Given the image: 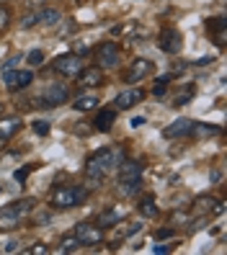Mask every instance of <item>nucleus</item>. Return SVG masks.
Wrapping results in <instances>:
<instances>
[{"label":"nucleus","mask_w":227,"mask_h":255,"mask_svg":"<svg viewBox=\"0 0 227 255\" xmlns=\"http://www.w3.org/2000/svg\"><path fill=\"white\" fill-rule=\"evenodd\" d=\"M122 160H124L122 149H106L103 147V149H98V152H93L85 160V178L88 181H101V178Z\"/></svg>","instance_id":"f257e3e1"},{"label":"nucleus","mask_w":227,"mask_h":255,"mask_svg":"<svg viewBox=\"0 0 227 255\" xmlns=\"http://www.w3.org/2000/svg\"><path fill=\"white\" fill-rule=\"evenodd\" d=\"M85 199H88V191L83 186H57L52 191L49 204L54 209H75V206L85 204Z\"/></svg>","instance_id":"f03ea898"},{"label":"nucleus","mask_w":227,"mask_h":255,"mask_svg":"<svg viewBox=\"0 0 227 255\" xmlns=\"http://www.w3.org/2000/svg\"><path fill=\"white\" fill-rule=\"evenodd\" d=\"M72 235L78 237L80 245H101V243H103V227H98V224H93V222L75 224Z\"/></svg>","instance_id":"7ed1b4c3"},{"label":"nucleus","mask_w":227,"mask_h":255,"mask_svg":"<svg viewBox=\"0 0 227 255\" xmlns=\"http://www.w3.org/2000/svg\"><path fill=\"white\" fill-rule=\"evenodd\" d=\"M65 101H70V91H67V85L65 83H52L44 88V93L39 98L41 106H47V109H54V106H62Z\"/></svg>","instance_id":"20e7f679"},{"label":"nucleus","mask_w":227,"mask_h":255,"mask_svg":"<svg viewBox=\"0 0 227 255\" xmlns=\"http://www.w3.org/2000/svg\"><path fill=\"white\" fill-rule=\"evenodd\" d=\"M96 59H98V67H106V70H111L119 65V59H122V52H119V47L114 41H101L98 47L93 49Z\"/></svg>","instance_id":"39448f33"},{"label":"nucleus","mask_w":227,"mask_h":255,"mask_svg":"<svg viewBox=\"0 0 227 255\" xmlns=\"http://www.w3.org/2000/svg\"><path fill=\"white\" fill-rule=\"evenodd\" d=\"M54 70L59 72V75H67V78H75L80 70H83V59L75 54V52H70V54H59L57 59H54Z\"/></svg>","instance_id":"423d86ee"},{"label":"nucleus","mask_w":227,"mask_h":255,"mask_svg":"<svg viewBox=\"0 0 227 255\" xmlns=\"http://www.w3.org/2000/svg\"><path fill=\"white\" fill-rule=\"evenodd\" d=\"M150 70H153V62H150V59H145V57H137V59H132V62H129L124 80H127L129 85H134V83L145 80L147 75H150Z\"/></svg>","instance_id":"0eeeda50"},{"label":"nucleus","mask_w":227,"mask_h":255,"mask_svg":"<svg viewBox=\"0 0 227 255\" xmlns=\"http://www.w3.org/2000/svg\"><path fill=\"white\" fill-rule=\"evenodd\" d=\"M160 49L168 52V54H178L184 49V41H181V34L176 28H163L160 31Z\"/></svg>","instance_id":"6e6552de"},{"label":"nucleus","mask_w":227,"mask_h":255,"mask_svg":"<svg viewBox=\"0 0 227 255\" xmlns=\"http://www.w3.org/2000/svg\"><path fill=\"white\" fill-rule=\"evenodd\" d=\"M78 78H80V85L83 88H101L103 80H106V75H103V67H83L78 72Z\"/></svg>","instance_id":"1a4fd4ad"},{"label":"nucleus","mask_w":227,"mask_h":255,"mask_svg":"<svg viewBox=\"0 0 227 255\" xmlns=\"http://www.w3.org/2000/svg\"><path fill=\"white\" fill-rule=\"evenodd\" d=\"M140 178H142V165L137 160H122L119 162V183L140 181Z\"/></svg>","instance_id":"9d476101"},{"label":"nucleus","mask_w":227,"mask_h":255,"mask_svg":"<svg viewBox=\"0 0 227 255\" xmlns=\"http://www.w3.org/2000/svg\"><path fill=\"white\" fill-rule=\"evenodd\" d=\"M145 98V91L142 88H127V91H122L116 96V109H132V106H137V103Z\"/></svg>","instance_id":"9b49d317"},{"label":"nucleus","mask_w":227,"mask_h":255,"mask_svg":"<svg viewBox=\"0 0 227 255\" xmlns=\"http://www.w3.org/2000/svg\"><path fill=\"white\" fill-rule=\"evenodd\" d=\"M189 129H191V119H176V122H171L163 129V137L165 139H181V137H189Z\"/></svg>","instance_id":"f8f14e48"},{"label":"nucleus","mask_w":227,"mask_h":255,"mask_svg":"<svg viewBox=\"0 0 227 255\" xmlns=\"http://www.w3.org/2000/svg\"><path fill=\"white\" fill-rule=\"evenodd\" d=\"M114 122H116V111H114V109H103V111H98V114H96L93 127H96L98 131H111Z\"/></svg>","instance_id":"ddd939ff"},{"label":"nucleus","mask_w":227,"mask_h":255,"mask_svg":"<svg viewBox=\"0 0 227 255\" xmlns=\"http://www.w3.org/2000/svg\"><path fill=\"white\" fill-rule=\"evenodd\" d=\"M189 134L194 139H204V137H215V134H220V127L215 124H202V122H191V129Z\"/></svg>","instance_id":"4468645a"},{"label":"nucleus","mask_w":227,"mask_h":255,"mask_svg":"<svg viewBox=\"0 0 227 255\" xmlns=\"http://www.w3.org/2000/svg\"><path fill=\"white\" fill-rule=\"evenodd\" d=\"M21 124H23V122H21L18 116H8V119H3V122H0V139H3V142L10 139L13 134L21 129Z\"/></svg>","instance_id":"2eb2a0df"},{"label":"nucleus","mask_w":227,"mask_h":255,"mask_svg":"<svg viewBox=\"0 0 227 255\" xmlns=\"http://www.w3.org/2000/svg\"><path fill=\"white\" fill-rule=\"evenodd\" d=\"M8 209V212H13V214H16V217H26V214H31L34 212V209H36V201L34 199H21V201H13L10 206H5Z\"/></svg>","instance_id":"dca6fc26"},{"label":"nucleus","mask_w":227,"mask_h":255,"mask_svg":"<svg viewBox=\"0 0 227 255\" xmlns=\"http://www.w3.org/2000/svg\"><path fill=\"white\" fill-rule=\"evenodd\" d=\"M31 83H34V72L31 70H18V72H13L10 91H21V88H28Z\"/></svg>","instance_id":"f3484780"},{"label":"nucleus","mask_w":227,"mask_h":255,"mask_svg":"<svg viewBox=\"0 0 227 255\" xmlns=\"http://www.w3.org/2000/svg\"><path fill=\"white\" fill-rule=\"evenodd\" d=\"M207 28H212L215 31V41L217 47H225V16H215L207 21Z\"/></svg>","instance_id":"a211bd4d"},{"label":"nucleus","mask_w":227,"mask_h":255,"mask_svg":"<svg viewBox=\"0 0 227 255\" xmlns=\"http://www.w3.org/2000/svg\"><path fill=\"white\" fill-rule=\"evenodd\" d=\"M59 21H62V13L57 8H41L39 10V23L41 26H57Z\"/></svg>","instance_id":"6ab92c4d"},{"label":"nucleus","mask_w":227,"mask_h":255,"mask_svg":"<svg viewBox=\"0 0 227 255\" xmlns=\"http://www.w3.org/2000/svg\"><path fill=\"white\" fill-rule=\"evenodd\" d=\"M16 227H21V217L3 209V212H0V230H16Z\"/></svg>","instance_id":"aec40b11"},{"label":"nucleus","mask_w":227,"mask_h":255,"mask_svg":"<svg viewBox=\"0 0 227 255\" xmlns=\"http://www.w3.org/2000/svg\"><path fill=\"white\" fill-rule=\"evenodd\" d=\"M96 106H98V98L96 96H80V98L72 101V109L75 111H93Z\"/></svg>","instance_id":"412c9836"},{"label":"nucleus","mask_w":227,"mask_h":255,"mask_svg":"<svg viewBox=\"0 0 227 255\" xmlns=\"http://www.w3.org/2000/svg\"><path fill=\"white\" fill-rule=\"evenodd\" d=\"M122 222V214L119 212H114V209H109V212H103L101 217H98V227H114V224H119Z\"/></svg>","instance_id":"4be33fe9"},{"label":"nucleus","mask_w":227,"mask_h":255,"mask_svg":"<svg viewBox=\"0 0 227 255\" xmlns=\"http://www.w3.org/2000/svg\"><path fill=\"white\" fill-rule=\"evenodd\" d=\"M142 188V178L140 181H124V183H119V193L122 196H134V193H140Z\"/></svg>","instance_id":"5701e85b"},{"label":"nucleus","mask_w":227,"mask_h":255,"mask_svg":"<svg viewBox=\"0 0 227 255\" xmlns=\"http://www.w3.org/2000/svg\"><path fill=\"white\" fill-rule=\"evenodd\" d=\"M191 98H194V85H191V88L186 85V88H181V91L176 93V101H173V103H176V106H186Z\"/></svg>","instance_id":"b1692460"},{"label":"nucleus","mask_w":227,"mask_h":255,"mask_svg":"<svg viewBox=\"0 0 227 255\" xmlns=\"http://www.w3.org/2000/svg\"><path fill=\"white\" fill-rule=\"evenodd\" d=\"M140 212H142L145 217H158V206L153 204V196H147V199L140 204Z\"/></svg>","instance_id":"393cba45"},{"label":"nucleus","mask_w":227,"mask_h":255,"mask_svg":"<svg viewBox=\"0 0 227 255\" xmlns=\"http://www.w3.org/2000/svg\"><path fill=\"white\" fill-rule=\"evenodd\" d=\"M78 237H75V235H70V237H65L62 240V245H59V253H72V250H78Z\"/></svg>","instance_id":"a878e982"},{"label":"nucleus","mask_w":227,"mask_h":255,"mask_svg":"<svg viewBox=\"0 0 227 255\" xmlns=\"http://www.w3.org/2000/svg\"><path fill=\"white\" fill-rule=\"evenodd\" d=\"M26 62H28V65H31V67H36V65H41V62H44V52H41V49H31V52H28V54H26Z\"/></svg>","instance_id":"bb28decb"},{"label":"nucleus","mask_w":227,"mask_h":255,"mask_svg":"<svg viewBox=\"0 0 227 255\" xmlns=\"http://www.w3.org/2000/svg\"><path fill=\"white\" fill-rule=\"evenodd\" d=\"M49 129H52V124H49V122H44V119L34 122V131L39 134V137H47V134H49Z\"/></svg>","instance_id":"cd10ccee"},{"label":"nucleus","mask_w":227,"mask_h":255,"mask_svg":"<svg viewBox=\"0 0 227 255\" xmlns=\"http://www.w3.org/2000/svg\"><path fill=\"white\" fill-rule=\"evenodd\" d=\"M36 23H39V13H28L26 18H21V26L23 28H34Z\"/></svg>","instance_id":"c85d7f7f"},{"label":"nucleus","mask_w":227,"mask_h":255,"mask_svg":"<svg viewBox=\"0 0 227 255\" xmlns=\"http://www.w3.org/2000/svg\"><path fill=\"white\" fill-rule=\"evenodd\" d=\"M173 235H176V230H171V227L168 230H158L155 232V240H171Z\"/></svg>","instance_id":"c756f323"},{"label":"nucleus","mask_w":227,"mask_h":255,"mask_svg":"<svg viewBox=\"0 0 227 255\" xmlns=\"http://www.w3.org/2000/svg\"><path fill=\"white\" fill-rule=\"evenodd\" d=\"M28 173H31V165H28V168H21V170H16V175H13V178H16V181H26V178H28Z\"/></svg>","instance_id":"7c9ffc66"},{"label":"nucleus","mask_w":227,"mask_h":255,"mask_svg":"<svg viewBox=\"0 0 227 255\" xmlns=\"http://www.w3.org/2000/svg\"><path fill=\"white\" fill-rule=\"evenodd\" d=\"M18 245H21V243H16V240H8V243L3 245V253H16Z\"/></svg>","instance_id":"2f4dec72"},{"label":"nucleus","mask_w":227,"mask_h":255,"mask_svg":"<svg viewBox=\"0 0 227 255\" xmlns=\"http://www.w3.org/2000/svg\"><path fill=\"white\" fill-rule=\"evenodd\" d=\"M28 253H31V255H47V253H49V248H47V245H34Z\"/></svg>","instance_id":"473e14b6"},{"label":"nucleus","mask_w":227,"mask_h":255,"mask_svg":"<svg viewBox=\"0 0 227 255\" xmlns=\"http://www.w3.org/2000/svg\"><path fill=\"white\" fill-rule=\"evenodd\" d=\"M140 230H142V222H134V224H132V227H129V230L124 232V237H132V235H137Z\"/></svg>","instance_id":"72a5a7b5"},{"label":"nucleus","mask_w":227,"mask_h":255,"mask_svg":"<svg viewBox=\"0 0 227 255\" xmlns=\"http://www.w3.org/2000/svg\"><path fill=\"white\" fill-rule=\"evenodd\" d=\"M18 59H23V57H10L8 62L3 65V72H8V70H13V67H16V65H18Z\"/></svg>","instance_id":"f704fd0d"},{"label":"nucleus","mask_w":227,"mask_h":255,"mask_svg":"<svg viewBox=\"0 0 227 255\" xmlns=\"http://www.w3.org/2000/svg\"><path fill=\"white\" fill-rule=\"evenodd\" d=\"M153 253H155V255H163V253H171V245H155V248H153Z\"/></svg>","instance_id":"c9c22d12"},{"label":"nucleus","mask_w":227,"mask_h":255,"mask_svg":"<svg viewBox=\"0 0 227 255\" xmlns=\"http://www.w3.org/2000/svg\"><path fill=\"white\" fill-rule=\"evenodd\" d=\"M72 31H75V23H67V26L59 28V34H62V36H67V34H72Z\"/></svg>","instance_id":"e433bc0d"},{"label":"nucleus","mask_w":227,"mask_h":255,"mask_svg":"<svg viewBox=\"0 0 227 255\" xmlns=\"http://www.w3.org/2000/svg\"><path fill=\"white\" fill-rule=\"evenodd\" d=\"M5 23H8V10L0 8V26H5Z\"/></svg>","instance_id":"4c0bfd02"},{"label":"nucleus","mask_w":227,"mask_h":255,"mask_svg":"<svg viewBox=\"0 0 227 255\" xmlns=\"http://www.w3.org/2000/svg\"><path fill=\"white\" fill-rule=\"evenodd\" d=\"M49 219H52V217H49V214H41V217H39V219H36V224H41V227H44V224H47V222H49Z\"/></svg>","instance_id":"58836bf2"},{"label":"nucleus","mask_w":227,"mask_h":255,"mask_svg":"<svg viewBox=\"0 0 227 255\" xmlns=\"http://www.w3.org/2000/svg\"><path fill=\"white\" fill-rule=\"evenodd\" d=\"M142 124H145L142 116H134V119H132V127H142Z\"/></svg>","instance_id":"ea45409f"},{"label":"nucleus","mask_w":227,"mask_h":255,"mask_svg":"<svg viewBox=\"0 0 227 255\" xmlns=\"http://www.w3.org/2000/svg\"><path fill=\"white\" fill-rule=\"evenodd\" d=\"M41 3V0H28V5H39Z\"/></svg>","instance_id":"a19ab883"},{"label":"nucleus","mask_w":227,"mask_h":255,"mask_svg":"<svg viewBox=\"0 0 227 255\" xmlns=\"http://www.w3.org/2000/svg\"><path fill=\"white\" fill-rule=\"evenodd\" d=\"M0 114H3V101H0Z\"/></svg>","instance_id":"79ce46f5"}]
</instances>
